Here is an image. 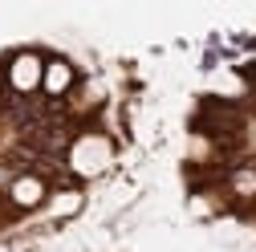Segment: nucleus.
Masks as SVG:
<instances>
[{"instance_id":"obj_1","label":"nucleus","mask_w":256,"mask_h":252,"mask_svg":"<svg viewBox=\"0 0 256 252\" xmlns=\"http://www.w3.org/2000/svg\"><path fill=\"white\" fill-rule=\"evenodd\" d=\"M114 159H118V146H114V138H110L106 130H82V134H74L70 146H66V167H70V175L82 179V183L102 179V175L114 167Z\"/></svg>"},{"instance_id":"obj_2","label":"nucleus","mask_w":256,"mask_h":252,"mask_svg":"<svg viewBox=\"0 0 256 252\" xmlns=\"http://www.w3.org/2000/svg\"><path fill=\"white\" fill-rule=\"evenodd\" d=\"M4 82L12 94H20V98H28V94H37L41 82H45V57L37 49H20L8 57V66H4Z\"/></svg>"},{"instance_id":"obj_3","label":"nucleus","mask_w":256,"mask_h":252,"mask_svg":"<svg viewBox=\"0 0 256 252\" xmlns=\"http://www.w3.org/2000/svg\"><path fill=\"white\" fill-rule=\"evenodd\" d=\"M4 200L12 204V212H37L41 204H49V183H45L37 171H20V175L8 183Z\"/></svg>"},{"instance_id":"obj_4","label":"nucleus","mask_w":256,"mask_h":252,"mask_svg":"<svg viewBox=\"0 0 256 252\" xmlns=\"http://www.w3.org/2000/svg\"><path fill=\"white\" fill-rule=\"evenodd\" d=\"M74 86H78V70L70 66L66 57H49V61H45V82H41V94H49V98H66Z\"/></svg>"},{"instance_id":"obj_5","label":"nucleus","mask_w":256,"mask_h":252,"mask_svg":"<svg viewBox=\"0 0 256 252\" xmlns=\"http://www.w3.org/2000/svg\"><path fill=\"white\" fill-rule=\"evenodd\" d=\"M82 192H53L49 196V216L53 220H66V216H78L82 212Z\"/></svg>"}]
</instances>
